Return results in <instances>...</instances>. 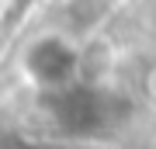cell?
Returning a JSON list of instances; mask_svg holds the SVG:
<instances>
[{
    "instance_id": "1",
    "label": "cell",
    "mask_w": 156,
    "mask_h": 149,
    "mask_svg": "<svg viewBox=\"0 0 156 149\" xmlns=\"http://www.w3.org/2000/svg\"><path fill=\"white\" fill-rule=\"evenodd\" d=\"M28 69H31V76H38L45 83H59L73 73V55L59 42H38L28 52Z\"/></svg>"
}]
</instances>
